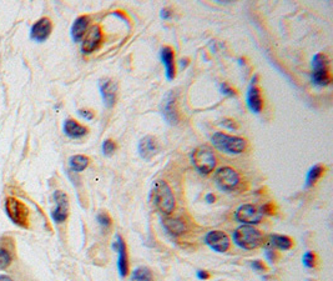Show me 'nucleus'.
Listing matches in <instances>:
<instances>
[{
  "mask_svg": "<svg viewBox=\"0 0 333 281\" xmlns=\"http://www.w3.org/2000/svg\"><path fill=\"white\" fill-rule=\"evenodd\" d=\"M265 255H266V259L271 263H276L277 259H279V254H277V251L273 250V249L265 248Z\"/></svg>",
  "mask_w": 333,
  "mask_h": 281,
  "instance_id": "obj_32",
  "label": "nucleus"
},
{
  "mask_svg": "<svg viewBox=\"0 0 333 281\" xmlns=\"http://www.w3.org/2000/svg\"><path fill=\"white\" fill-rule=\"evenodd\" d=\"M205 200L208 202V204H213L216 201V196L213 195L212 193H208L206 196H205Z\"/></svg>",
  "mask_w": 333,
  "mask_h": 281,
  "instance_id": "obj_38",
  "label": "nucleus"
},
{
  "mask_svg": "<svg viewBox=\"0 0 333 281\" xmlns=\"http://www.w3.org/2000/svg\"><path fill=\"white\" fill-rule=\"evenodd\" d=\"M233 241L243 250H254L263 245L265 237L253 225H241L233 231Z\"/></svg>",
  "mask_w": 333,
  "mask_h": 281,
  "instance_id": "obj_2",
  "label": "nucleus"
},
{
  "mask_svg": "<svg viewBox=\"0 0 333 281\" xmlns=\"http://www.w3.org/2000/svg\"><path fill=\"white\" fill-rule=\"evenodd\" d=\"M161 113L165 120L171 125H176L180 120L178 110V101H176V94L173 91H169L164 97L161 103Z\"/></svg>",
  "mask_w": 333,
  "mask_h": 281,
  "instance_id": "obj_8",
  "label": "nucleus"
},
{
  "mask_svg": "<svg viewBox=\"0 0 333 281\" xmlns=\"http://www.w3.org/2000/svg\"><path fill=\"white\" fill-rule=\"evenodd\" d=\"M196 276H198L199 280H207L210 279V274H208V271L206 270H199L198 274H196Z\"/></svg>",
  "mask_w": 333,
  "mask_h": 281,
  "instance_id": "obj_37",
  "label": "nucleus"
},
{
  "mask_svg": "<svg viewBox=\"0 0 333 281\" xmlns=\"http://www.w3.org/2000/svg\"><path fill=\"white\" fill-rule=\"evenodd\" d=\"M161 62L165 66V73L169 80H172L176 77V65H175V53L171 46H162L161 48Z\"/></svg>",
  "mask_w": 333,
  "mask_h": 281,
  "instance_id": "obj_18",
  "label": "nucleus"
},
{
  "mask_svg": "<svg viewBox=\"0 0 333 281\" xmlns=\"http://www.w3.org/2000/svg\"><path fill=\"white\" fill-rule=\"evenodd\" d=\"M101 43H103V31H101L100 25H94L86 34L81 44V50L84 54H91L100 48Z\"/></svg>",
  "mask_w": 333,
  "mask_h": 281,
  "instance_id": "obj_13",
  "label": "nucleus"
},
{
  "mask_svg": "<svg viewBox=\"0 0 333 281\" xmlns=\"http://www.w3.org/2000/svg\"><path fill=\"white\" fill-rule=\"evenodd\" d=\"M131 281H153V277L149 268L140 266L132 271Z\"/></svg>",
  "mask_w": 333,
  "mask_h": 281,
  "instance_id": "obj_25",
  "label": "nucleus"
},
{
  "mask_svg": "<svg viewBox=\"0 0 333 281\" xmlns=\"http://www.w3.org/2000/svg\"><path fill=\"white\" fill-rule=\"evenodd\" d=\"M159 149H160V146H159L158 140L151 135L145 136L139 143V154L144 160H150V159L153 158L158 154Z\"/></svg>",
  "mask_w": 333,
  "mask_h": 281,
  "instance_id": "obj_17",
  "label": "nucleus"
},
{
  "mask_svg": "<svg viewBox=\"0 0 333 281\" xmlns=\"http://www.w3.org/2000/svg\"><path fill=\"white\" fill-rule=\"evenodd\" d=\"M5 210H7L8 216L11 219V221L15 222L16 225H20V227H27L29 211L22 201L9 198L5 202Z\"/></svg>",
  "mask_w": 333,
  "mask_h": 281,
  "instance_id": "obj_7",
  "label": "nucleus"
},
{
  "mask_svg": "<svg viewBox=\"0 0 333 281\" xmlns=\"http://www.w3.org/2000/svg\"><path fill=\"white\" fill-rule=\"evenodd\" d=\"M89 24H90V18H89L88 15H80L75 19V22L72 23L70 31L71 38L74 42L77 43L83 39L84 35L86 34V31H88Z\"/></svg>",
  "mask_w": 333,
  "mask_h": 281,
  "instance_id": "obj_20",
  "label": "nucleus"
},
{
  "mask_svg": "<svg viewBox=\"0 0 333 281\" xmlns=\"http://www.w3.org/2000/svg\"><path fill=\"white\" fill-rule=\"evenodd\" d=\"M55 209L51 213V218L55 222H64L69 216V199L68 195L62 190L54 193Z\"/></svg>",
  "mask_w": 333,
  "mask_h": 281,
  "instance_id": "obj_11",
  "label": "nucleus"
},
{
  "mask_svg": "<svg viewBox=\"0 0 333 281\" xmlns=\"http://www.w3.org/2000/svg\"><path fill=\"white\" fill-rule=\"evenodd\" d=\"M0 281H13V280H11L9 276H7V275H0Z\"/></svg>",
  "mask_w": 333,
  "mask_h": 281,
  "instance_id": "obj_39",
  "label": "nucleus"
},
{
  "mask_svg": "<svg viewBox=\"0 0 333 281\" xmlns=\"http://www.w3.org/2000/svg\"><path fill=\"white\" fill-rule=\"evenodd\" d=\"M51 29H53L51 20L48 18H42L40 20H37L35 24L33 25V28H31L30 38L39 43L45 42L51 34Z\"/></svg>",
  "mask_w": 333,
  "mask_h": 281,
  "instance_id": "obj_16",
  "label": "nucleus"
},
{
  "mask_svg": "<svg viewBox=\"0 0 333 281\" xmlns=\"http://www.w3.org/2000/svg\"><path fill=\"white\" fill-rule=\"evenodd\" d=\"M323 173H324V166H323V165H321V164L314 165V166H312L311 169L308 170V173H307L306 186L307 188L314 186L316 182L320 180L321 176L323 175Z\"/></svg>",
  "mask_w": 333,
  "mask_h": 281,
  "instance_id": "obj_24",
  "label": "nucleus"
},
{
  "mask_svg": "<svg viewBox=\"0 0 333 281\" xmlns=\"http://www.w3.org/2000/svg\"><path fill=\"white\" fill-rule=\"evenodd\" d=\"M221 92H222V94H225V95H228V97H236V95H237L236 90L231 88V86L228 85V84H226V83L221 84Z\"/></svg>",
  "mask_w": 333,
  "mask_h": 281,
  "instance_id": "obj_33",
  "label": "nucleus"
},
{
  "mask_svg": "<svg viewBox=\"0 0 333 281\" xmlns=\"http://www.w3.org/2000/svg\"><path fill=\"white\" fill-rule=\"evenodd\" d=\"M116 149H117V145H116V143L112 140V139H106V140L103 143L104 155L111 156L115 152H116Z\"/></svg>",
  "mask_w": 333,
  "mask_h": 281,
  "instance_id": "obj_26",
  "label": "nucleus"
},
{
  "mask_svg": "<svg viewBox=\"0 0 333 281\" xmlns=\"http://www.w3.org/2000/svg\"><path fill=\"white\" fill-rule=\"evenodd\" d=\"M302 261H303V265H305L306 268L312 269V268H315V266H316V263H317V257H316V254L314 253V251H306V253L303 254Z\"/></svg>",
  "mask_w": 333,
  "mask_h": 281,
  "instance_id": "obj_27",
  "label": "nucleus"
},
{
  "mask_svg": "<svg viewBox=\"0 0 333 281\" xmlns=\"http://www.w3.org/2000/svg\"><path fill=\"white\" fill-rule=\"evenodd\" d=\"M217 186L225 191H233L241 182L239 173L231 166H221L213 175Z\"/></svg>",
  "mask_w": 333,
  "mask_h": 281,
  "instance_id": "obj_6",
  "label": "nucleus"
},
{
  "mask_svg": "<svg viewBox=\"0 0 333 281\" xmlns=\"http://www.w3.org/2000/svg\"><path fill=\"white\" fill-rule=\"evenodd\" d=\"M265 248L273 249V250L287 251L293 246V240L287 235H280V234H271L268 239L263 241Z\"/></svg>",
  "mask_w": 333,
  "mask_h": 281,
  "instance_id": "obj_19",
  "label": "nucleus"
},
{
  "mask_svg": "<svg viewBox=\"0 0 333 281\" xmlns=\"http://www.w3.org/2000/svg\"><path fill=\"white\" fill-rule=\"evenodd\" d=\"M160 16H161V19H165V20L171 19V16H172L171 9H169V8H164V9L161 10Z\"/></svg>",
  "mask_w": 333,
  "mask_h": 281,
  "instance_id": "obj_36",
  "label": "nucleus"
},
{
  "mask_svg": "<svg viewBox=\"0 0 333 281\" xmlns=\"http://www.w3.org/2000/svg\"><path fill=\"white\" fill-rule=\"evenodd\" d=\"M262 214L252 204H243L234 213V219L242 225H256L262 220Z\"/></svg>",
  "mask_w": 333,
  "mask_h": 281,
  "instance_id": "obj_9",
  "label": "nucleus"
},
{
  "mask_svg": "<svg viewBox=\"0 0 333 281\" xmlns=\"http://www.w3.org/2000/svg\"><path fill=\"white\" fill-rule=\"evenodd\" d=\"M11 257L10 254L5 249H0V270L7 269L10 265Z\"/></svg>",
  "mask_w": 333,
  "mask_h": 281,
  "instance_id": "obj_29",
  "label": "nucleus"
},
{
  "mask_svg": "<svg viewBox=\"0 0 333 281\" xmlns=\"http://www.w3.org/2000/svg\"><path fill=\"white\" fill-rule=\"evenodd\" d=\"M63 129L65 135L71 139L83 138V136L88 133V127L81 125V124L77 123L74 119H66V120L64 121Z\"/></svg>",
  "mask_w": 333,
  "mask_h": 281,
  "instance_id": "obj_21",
  "label": "nucleus"
},
{
  "mask_svg": "<svg viewBox=\"0 0 333 281\" xmlns=\"http://www.w3.org/2000/svg\"><path fill=\"white\" fill-rule=\"evenodd\" d=\"M79 115L81 118L86 119V120H91V119H94V117H95L94 111H92V110H89V109H80Z\"/></svg>",
  "mask_w": 333,
  "mask_h": 281,
  "instance_id": "obj_34",
  "label": "nucleus"
},
{
  "mask_svg": "<svg viewBox=\"0 0 333 281\" xmlns=\"http://www.w3.org/2000/svg\"><path fill=\"white\" fill-rule=\"evenodd\" d=\"M312 82L318 86H327L331 84L329 58L326 54H316L312 59Z\"/></svg>",
  "mask_w": 333,
  "mask_h": 281,
  "instance_id": "obj_5",
  "label": "nucleus"
},
{
  "mask_svg": "<svg viewBox=\"0 0 333 281\" xmlns=\"http://www.w3.org/2000/svg\"><path fill=\"white\" fill-rule=\"evenodd\" d=\"M100 94L103 97L106 108H112L116 103L117 83L115 80L105 78L100 82Z\"/></svg>",
  "mask_w": 333,
  "mask_h": 281,
  "instance_id": "obj_15",
  "label": "nucleus"
},
{
  "mask_svg": "<svg viewBox=\"0 0 333 281\" xmlns=\"http://www.w3.org/2000/svg\"><path fill=\"white\" fill-rule=\"evenodd\" d=\"M262 215H275L276 214V205L273 202H266L260 209Z\"/></svg>",
  "mask_w": 333,
  "mask_h": 281,
  "instance_id": "obj_30",
  "label": "nucleus"
},
{
  "mask_svg": "<svg viewBox=\"0 0 333 281\" xmlns=\"http://www.w3.org/2000/svg\"><path fill=\"white\" fill-rule=\"evenodd\" d=\"M221 125L226 127V129H230V130L239 129V124H237L233 119H230V118H225L224 120L221 121Z\"/></svg>",
  "mask_w": 333,
  "mask_h": 281,
  "instance_id": "obj_31",
  "label": "nucleus"
},
{
  "mask_svg": "<svg viewBox=\"0 0 333 281\" xmlns=\"http://www.w3.org/2000/svg\"><path fill=\"white\" fill-rule=\"evenodd\" d=\"M112 249L117 251L119 259H117V269L119 274L121 277H125L129 274V256H127V248L125 240L120 235H116L115 241L112 242Z\"/></svg>",
  "mask_w": 333,
  "mask_h": 281,
  "instance_id": "obj_12",
  "label": "nucleus"
},
{
  "mask_svg": "<svg viewBox=\"0 0 333 281\" xmlns=\"http://www.w3.org/2000/svg\"><path fill=\"white\" fill-rule=\"evenodd\" d=\"M251 268H252L254 271L260 272L266 270V265L262 261H260V260H253V261H251Z\"/></svg>",
  "mask_w": 333,
  "mask_h": 281,
  "instance_id": "obj_35",
  "label": "nucleus"
},
{
  "mask_svg": "<svg viewBox=\"0 0 333 281\" xmlns=\"http://www.w3.org/2000/svg\"><path fill=\"white\" fill-rule=\"evenodd\" d=\"M162 227H164L165 230L172 236L184 235L187 230L186 224H185L181 219L176 218H165L162 220Z\"/></svg>",
  "mask_w": 333,
  "mask_h": 281,
  "instance_id": "obj_22",
  "label": "nucleus"
},
{
  "mask_svg": "<svg viewBox=\"0 0 333 281\" xmlns=\"http://www.w3.org/2000/svg\"><path fill=\"white\" fill-rule=\"evenodd\" d=\"M211 141H212V145L216 149H219L220 152L234 155L242 154L246 150V146H247V143L243 138L228 135L221 132H217L211 136Z\"/></svg>",
  "mask_w": 333,
  "mask_h": 281,
  "instance_id": "obj_3",
  "label": "nucleus"
},
{
  "mask_svg": "<svg viewBox=\"0 0 333 281\" xmlns=\"http://www.w3.org/2000/svg\"><path fill=\"white\" fill-rule=\"evenodd\" d=\"M150 200L153 208L164 215H171L176 208V200L171 188L165 180H156L153 182Z\"/></svg>",
  "mask_w": 333,
  "mask_h": 281,
  "instance_id": "obj_1",
  "label": "nucleus"
},
{
  "mask_svg": "<svg viewBox=\"0 0 333 281\" xmlns=\"http://www.w3.org/2000/svg\"><path fill=\"white\" fill-rule=\"evenodd\" d=\"M205 242L216 253H226L231 245L230 237L221 230H212L207 233L205 236Z\"/></svg>",
  "mask_w": 333,
  "mask_h": 281,
  "instance_id": "obj_10",
  "label": "nucleus"
},
{
  "mask_svg": "<svg viewBox=\"0 0 333 281\" xmlns=\"http://www.w3.org/2000/svg\"><path fill=\"white\" fill-rule=\"evenodd\" d=\"M257 79H259V77H257V75H254V77L252 78V80H251L250 86H248L247 106L251 111L259 114V113L262 111L263 99H262V95H261V90H260L259 85H257Z\"/></svg>",
  "mask_w": 333,
  "mask_h": 281,
  "instance_id": "obj_14",
  "label": "nucleus"
},
{
  "mask_svg": "<svg viewBox=\"0 0 333 281\" xmlns=\"http://www.w3.org/2000/svg\"><path fill=\"white\" fill-rule=\"evenodd\" d=\"M191 163L202 175H210L216 167V156L213 150L207 145L196 147L191 154Z\"/></svg>",
  "mask_w": 333,
  "mask_h": 281,
  "instance_id": "obj_4",
  "label": "nucleus"
},
{
  "mask_svg": "<svg viewBox=\"0 0 333 281\" xmlns=\"http://www.w3.org/2000/svg\"><path fill=\"white\" fill-rule=\"evenodd\" d=\"M96 220H97V222H99V224H100L101 227H103L104 229H109L110 227H111V224H112V220H111V218H110L109 214H108V213H105V211H103V213L97 214Z\"/></svg>",
  "mask_w": 333,
  "mask_h": 281,
  "instance_id": "obj_28",
  "label": "nucleus"
},
{
  "mask_svg": "<svg viewBox=\"0 0 333 281\" xmlns=\"http://www.w3.org/2000/svg\"><path fill=\"white\" fill-rule=\"evenodd\" d=\"M90 159L85 155H74L69 159V166L74 173H81L89 166Z\"/></svg>",
  "mask_w": 333,
  "mask_h": 281,
  "instance_id": "obj_23",
  "label": "nucleus"
}]
</instances>
